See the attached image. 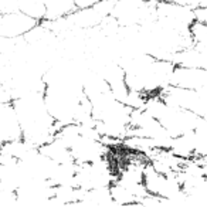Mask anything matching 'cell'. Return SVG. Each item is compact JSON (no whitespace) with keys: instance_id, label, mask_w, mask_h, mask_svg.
Instances as JSON below:
<instances>
[{"instance_id":"5","label":"cell","mask_w":207,"mask_h":207,"mask_svg":"<svg viewBox=\"0 0 207 207\" xmlns=\"http://www.w3.org/2000/svg\"><path fill=\"white\" fill-rule=\"evenodd\" d=\"M20 139H21V131L11 101L0 102V149L7 143Z\"/></svg>"},{"instance_id":"1","label":"cell","mask_w":207,"mask_h":207,"mask_svg":"<svg viewBox=\"0 0 207 207\" xmlns=\"http://www.w3.org/2000/svg\"><path fill=\"white\" fill-rule=\"evenodd\" d=\"M11 105L19 121L21 139L26 143L40 149L54 139L60 128L47 109L44 91L14 96Z\"/></svg>"},{"instance_id":"2","label":"cell","mask_w":207,"mask_h":207,"mask_svg":"<svg viewBox=\"0 0 207 207\" xmlns=\"http://www.w3.org/2000/svg\"><path fill=\"white\" fill-rule=\"evenodd\" d=\"M121 68L123 70L126 87L131 92L149 98L159 95L163 89L172 85L176 65L166 60L142 54L125 61Z\"/></svg>"},{"instance_id":"6","label":"cell","mask_w":207,"mask_h":207,"mask_svg":"<svg viewBox=\"0 0 207 207\" xmlns=\"http://www.w3.org/2000/svg\"><path fill=\"white\" fill-rule=\"evenodd\" d=\"M166 2L182 4V6H186V7L192 9L194 11L206 10L207 9V0H166Z\"/></svg>"},{"instance_id":"3","label":"cell","mask_w":207,"mask_h":207,"mask_svg":"<svg viewBox=\"0 0 207 207\" xmlns=\"http://www.w3.org/2000/svg\"><path fill=\"white\" fill-rule=\"evenodd\" d=\"M143 109H146L173 139L194 132L206 122L192 112L165 101L159 95L146 98Z\"/></svg>"},{"instance_id":"4","label":"cell","mask_w":207,"mask_h":207,"mask_svg":"<svg viewBox=\"0 0 207 207\" xmlns=\"http://www.w3.org/2000/svg\"><path fill=\"white\" fill-rule=\"evenodd\" d=\"M158 0H114L111 17L121 27L142 26L156 16Z\"/></svg>"}]
</instances>
